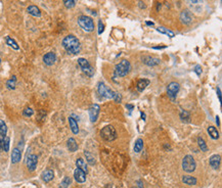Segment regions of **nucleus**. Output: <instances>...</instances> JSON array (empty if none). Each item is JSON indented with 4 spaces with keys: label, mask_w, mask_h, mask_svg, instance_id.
Wrapping results in <instances>:
<instances>
[{
    "label": "nucleus",
    "mask_w": 222,
    "mask_h": 188,
    "mask_svg": "<svg viewBox=\"0 0 222 188\" xmlns=\"http://www.w3.org/2000/svg\"><path fill=\"white\" fill-rule=\"evenodd\" d=\"M62 47L69 54H78L81 51V43L74 35H68L62 42Z\"/></svg>",
    "instance_id": "nucleus-1"
},
{
    "label": "nucleus",
    "mask_w": 222,
    "mask_h": 188,
    "mask_svg": "<svg viewBox=\"0 0 222 188\" xmlns=\"http://www.w3.org/2000/svg\"><path fill=\"white\" fill-rule=\"evenodd\" d=\"M131 71V63L127 59H123L115 67V75L118 77H125Z\"/></svg>",
    "instance_id": "nucleus-2"
},
{
    "label": "nucleus",
    "mask_w": 222,
    "mask_h": 188,
    "mask_svg": "<svg viewBox=\"0 0 222 188\" xmlns=\"http://www.w3.org/2000/svg\"><path fill=\"white\" fill-rule=\"evenodd\" d=\"M78 24L87 33H90L94 30V23L92 19L87 17V15H80L78 18Z\"/></svg>",
    "instance_id": "nucleus-3"
},
{
    "label": "nucleus",
    "mask_w": 222,
    "mask_h": 188,
    "mask_svg": "<svg viewBox=\"0 0 222 188\" xmlns=\"http://www.w3.org/2000/svg\"><path fill=\"white\" fill-rule=\"evenodd\" d=\"M100 136L106 141H114L117 138V132L112 125H108L101 129Z\"/></svg>",
    "instance_id": "nucleus-4"
},
{
    "label": "nucleus",
    "mask_w": 222,
    "mask_h": 188,
    "mask_svg": "<svg viewBox=\"0 0 222 188\" xmlns=\"http://www.w3.org/2000/svg\"><path fill=\"white\" fill-rule=\"evenodd\" d=\"M196 168H197V163L195 158L189 154L185 155L183 159H182V169H183V171H185L186 173H192L196 170Z\"/></svg>",
    "instance_id": "nucleus-5"
},
{
    "label": "nucleus",
    "mask_w": 222,
    "mask_h": 188,
    "mask_svg": "<svg viewBox=\"0 0 222 188\" xmlns=\"http://www.w3.org/2000/svg\"><path fill=\"white\" fill-rule=\"evenodd\" d=\"M97 91H98V94H100L101 97H106L109 99H113L115 96V93H116V92L113 91L111 88H109L102 82H100L97 84Z\"/></svg>",
    "instance_id": "nucleus-6"
},
{
    "label": "nucleus",
    "mask_w": 222,
    "mask_h": 188,
    "mask_svg": "<svg viewBox=\"0 0 222 188\" xmlns=\"http://www.w3.org/2000/svg\"><path fill=\"white\" fill-rule=\"evenodd\" d=\"M78 65L81 67L83 73L86 74L88 77H92L94 74V70H93V67L90 66V63L87 59L83 58V57L78 58Z\"/></svg>",
    "instance_id": "nucleus-7"
},
{
    "label": "nucleus",
    "mask_w": 222,
    "mask_h": 188,
    "mask_svg": "<svg viewBox=\"0 0 222 188\" xmlns=\"http://www.w3.org/2000/svg\"><path fill=\"white\" fill-rule=\"evenodd\" d=\"M180 85L177 82H171L169 83V85L167 87V94L168 96L171 99H175L177 96V93L179 92Z\"/></svg>",
    "instance_id": "nucleus-8"
},
{
    "label": "nucleus",
    "mask_w": 222,
    "mask_h": 188,
    "mask_svg": "<svg viewBox=\"0 0 222 188\" xmlns=\"http://www.w3.org/2000/svg\"><path fill=\"white\" fill-rule=\"evenodd\" d=\"M100 106L94 103L90 107H89V118H90V122L91 123H95L97 121L98 115H100Z\"/></svg>",
    "instance_id": "nucleus-9"
},
{
    "label": "nucleus",
    "mask_w": 222,
    "mask_h": 188,
    "mask_svg": "<svg viewBox=\"0 0 222 188\" xmlns=\"http://www.w3.org/2000/svg\"><path fill=\"white\" fill-rule=\"evenodd\" d=\"M26 164H27L28 170H29L30 172H34L35 170H36V168H37L38 157H37L36 154H30L29 157L27 158Z\"/></svg>",
    "instance_id": "nucleus-10"
},
{
    "label": "nucleus",
    "mask_w": 222,
    "mask_h": 188,
    "mask_svg": "<svg viewBox=\"0 0 222 188\" xmlns=\"http://www.w3.org/2000/svg\"><path fill=\"white\" fill-rule=\"evenodd\" d=\"M187 1L188 6L196 13H201L202 8H203L204 1L203 0H186Z\"/></svg>",
    "instance_id": "nucleus-11"
},
{
    "label": "nucleus",
    "mask_w": 222,
    "mask_h": 188,
    "mask_svg": "<svg viewBox=\"0 0 222 188\" xmlns=\"http://www.w3.org/2000/svg\"><path fill=\"white\" fill-rule=\"evenodd\" d=\"M142 62L144 65L149 66V67H154V66H158L160 65V58H157V57H154V56H149V55H146V56H143L141 58Z\"/></svg>",
    "instance_id": "nucleus-12"
},
{
    "label": "nucleus",
    "mask_w": 222,
    "mask_h": 188,
    "mask_svg": "<svg viewBox=\"0 0 222 188\" xmlns=\"http://www.w3.org/2000/svg\"><path fill=\"white\" fill-rule=\"evenodd\" d=\"M57 62V55H55L54 52L50 51V52H47L46 54H44L43 56V62H44L45 66H52L53 63Z\"/></svg>",
    "instance_id": "nucleus-13"
},
{
    "label": "nucleus",
    "mask_w": 222,
    "mask_h": 188,
    "mask_svg": "<svg viewBox=\"0 0 222 188\" xmlns=\"http://www.w3.org/2000/svg\"><path fill=\"white\" fill-rule=\"evenodd\" d=\"M180 21L182 24H184V25H189L192 21V13H190L188 9H183L180 13Z\"/></svg>",
    "instance_id": "nucleus-14"
},
{
    "label": "nucleus",
    "mask_w": 222,
    "mask_h": 188,
    "mask_svg": "<svg viewBox=\"0 0 222 188\" xmlns=\"http://www.w3.org/2000/svg\"><path fill=\"white\" fill-rule=\"evenodd\" d=\"M74 178L78 183H84L86 181V173L84 171H82L81 169L77 168V169L74 171Z\"/></svg>",
    "instance_id": "nucleus-15"
},
{
    "label": "nucleus",
    "mask_w": 222,
    "mask_h": 188,
    "mask_svg": "<svg viewBox=\"0 0 222 188\" xmlns=\"http://www.w3.org/2000/svg\"><path fill=\"white\" fill-rule=\"evenodd\" d=\"M209 163H210V166H211L214 170L219 169L220 163H221V157L219 154H214V155H212L211 158H210Z\"/></svg>",
    "instance_id": "nucleus-16"
},
{
    "label": "nucleus",
    "mask_w": 222,
    "mask_h": 188,
    "mask_svg": "<svg viewBox=\"0 0 222 188\" xmlns=\"http://www.w3.org/2000/svg\"><path fill=\"white\" fill-rule=\"evenodd\" d=\"M22 158V151L19 148H14L13 151H11V163L13 164H17L21 161Z\"/></svg>",
    "instance_id": "nucleus-17"
},
{
    "label": "nucleus",
    "mask_w": 222,
    "mask_h": 188,
    "mask_svg": "<svg viewBox=\"0 0 222 188\" xmlns=\"http://www.w3.org/2000/svg\"><path fill=\"white\" fill-rule=\"evenodd\" d=\"M41 178H42V180L44 182L48 183V182H50L51 180L54 178V172L52 170H46V171H44L42 173Z\"/></svg>",
    "instance_id": "nucleus-18"
},
{
    "label": "nucleus",
    "mask_w": 222,
    "mask_h": 188,
    "mask_svg": "<svg viewBox=\"0 0 222 188\" xmlns=\"http://www.w3.org/2000/svg\"><path fill=\"white\" fill-rule=\"evenodd\" d=\"M149 80L148 79H140L139 81L137 82V85H136V89L138 92H142L143 90H145V88L149 85Z\"/></svg>",
    "instance_id": "nucleus-19"
},
{
    "label": "nucleus",
    "mask_w": 222,
    "mask_h": 188,
    "mask_svg": "<svg viewBox=\"0 0 222 188\" xmlns=\"http://www.w3.org/2000/svg\"><path fill=\"white\" fill-rule=\"evenodd\" d=\"M27 11H28V13L33 15V17H36V18L41 17V10L39 9L36 5H30L27 8Z\"/></svg>",
    "instance_id": "nucleus-20"
},
{
    "label": "nucleus",
    "mask_w": 222,
    "mask_h": 188,
    "mask_svg": "<svg viewBox=\"0 0 222 188\" xmlns=\"http://www.w3.org/2000/svg\"><path fill=\"white\" fill-rule=\"evenodd\" d=\"M67 147H68V149L71 153H75V151L78 150V143L74 138H69L68 141H67Z\"/></svg>",
    "instance_id": "nucleus-21"
},
{
    "label": "nucleus",
    "mask_w": 222,
    "mask_h": 188,
    "mask_svg": "<svg viewBox=\"0 0 222 188\" xmlns=\"http://www.w3.org/2000/svg\"><path fill=\"white\" fill-rule=\"evenodd\" d=\"M69 124H70V127H71V130L74 134H78L79 133V126H78V123L76 122L73 117H70L69 118Z\"/></svg>",
    "instance_id": "nucleus-22"
},
{
    "label": "nucleus",
    "mask_w": 222,
    "mask_h": 188,
    "mask_svg": "<svg viewBox=\"0 0 222 188\" xmlns=\"http://www.w3.org/2000/svg\"><path fill=\"white\" fill-rule=\"evenodd\" d=\"M182 182H183L184 184H187V185H196L198 180H197V178L192 177V176L185 175L182 177Z\"/></svg>",
    "instance_id": "nucleus-23"
},
{
    "label": "nucleus",
    "mask_w": 222,
    "mask_h": 188,
    "mask_svg": "<svg viewBox=\"0 0 222 188\" xmlns=\"http://www.w3.org/2000/svg\"><path fill=\"white\" fill-rule=\"evenodd\" d=\"M157 31L160 32V33H162V34L167 35L168 37H170V38H173L174 36H175V33H174V32H172L171 30H169V29H167V28H165V27H158L157 28Z\"/></svg>",
    "instance_id": "nucleus-24"
},
{
    "label": "nucleus",
    "mask_w": 222,
    "mask_h": 188,
    "mask_svg": "<svg viewBox=\"0 0 222 188\" xmlns=\"http://www.w3.org/2000/svg\"><path fill=\"white\" fill-rule=\"evenodd\" d=\"M5 42H6L7 45L10 46L11 48H14V50H19V46L18 45V43L15 42L11 37H9V36H6V37H5Z\"/></svg>",
    "instance_id": "nucleus-25"
},
{
    "label": "nucleus",
    "mask_w": 222,
    "mask_h": 188,
    "mask_svg": "<svg viewBox=\"0 0 222 188\" xmlns=\"http://www.w3.org/2000/svg\"><path fill=\"white\" fill-rule=\"evenodd\" d=\"M208 133L211 136L212 139H218L219 138V132L217 131V129L214 126H209L208 127Z\"/></svg>",
    "instance_id": "nucleus-26"
},
{
    "label": "nucleus",
    "mask_w": 222,
    "mask_h": 188,
    "mask_svg": "<svg viewBox=\"0 0 222 188\" xmlns=\"http://www.w3.org/2000/svg\"><path fill=\"white\" fill-rule=\"evenodd\" d=\"M76 166H77V168H79V169H81L82 171H84L85 173L87 174V166H86V163L84 162V159H83L82 158H77V161H76Z\"/></svg>",
    "instance_id": "nucleus-27"
},
{
    "label": "nucleus",
    "mask_w": 222,
    "mask_h": 188,
    "mask_svg": "<svg viewBox=\"0 0 222 188\" xmlns=\"http://www.w3.org/2000/svg\"><path fill=\"white\" fill-rule=\"evenodd\" d=\"M6 86L8 89L10 90H14L15 89V86H17V77L15 76H13L8 81L6 82Z\"/></svg>",
    "instance_id": "nucleus-28"
},
{
    "label": "nucleus",
    "mask_w": 222,
    "mask_h": 188,
    "mask_svg": "<svg viewBox=\"0 0 222 188\" xmlns=\"http://www.w3.org/2000/svg\"><path fill=\"white\" fill-rule=\"evenodd\" d=\"M142 148H143V140L139 138L135 141V144H134V151L138 153L142 150Z\"/></svg>",
    "instance_id": "nucleus-29"
},
{
    "label": "nucleus",
    "mask_w": 222,
    "mask_h": 188,
    "mask_svg": "<svg viewBox=\"0 0 222 188\" xmlns=\"http://www.w3.org/2000/svg\"><path fill=\"white\" fill-rule=\"evenodd\" d=\"M84 155L86 157V161H87V163L89 164V165H91V166L95 165V158H94L93 155L89 153V151L85 150V151H84Z\"/></svg>",
    "instance_id": "nucleus-30"
},
{
    "label": "nucleus",
    "mask_w": 222,
    "mask_h": 188,
    "mask_svg": "<svg viewBox=\"0 0 222 188\" xmlns=\"http://www.w3.org/2000/svg\"><path fill=\"white\" fill-rule=\"evenodd\" d=\"M179 117H180L182 122H185V123L190 122V117H189V113H188V111L182 110L181 113H180V115H179Z\"/></svg>",
    "instance_id": "nucleus-31"
},
{
    "label": "nucleus",
    "mask_w": 222,
    "mask_h": 188,
    "mask_svg": "<svg viewBox=\"0 0 222 188\" xmlns=\"http://www.w3.org/2000/svg\"><path fill=\"white\" fill-rule=\"evenodd\" d=\"M71 183H72V180H71V178L70 177H65L62 179V181L61 182L59 188H68Z\"/></svg>",
    "instance_id": "nucleus-32"
},
{
    "label": "nucleus",
    "mask_w": 222,
    "mask_h": 188,
    "mask_svg": "<svg viewBox=\"0 0 222 188\" xmlns=\"http://www.w3.org/2000/svg\"><path fill=\"white\" fill-rule=\"evenodd\" d=\"M62 1L67 8H73L77 3V0H62Z\"/></svg>",
    "instance_id": "nucleus-33"
},
{
    "label": "nucleus",
    "mask_w": 222,
    "mask_h": 188,
    "mask_svg": "<svg viewBox=\"0 0 222 188\" xmlns=\"http://www.w3.org/2000/svg\"><path fill=\"white\" fill-rule=\"evenodd\" d=\"M198 143H199V146L201 147V150H203V151L208 150V146H207V144H206L205 140L203 138H201V137L198 138Z\"/></svg>",
    "instance_id": "nucleus-34"
},
{
    "label": "nucleus",
    "mask_w": 222,
    "mask_h": 188,
    "mask_svg": "<svg viewBox=\"0 0 222 188\" xmlns=\"http://www.w3.org/2000/svg\"><path fill=\"white\" fill-rule=\"evenodd\" d=\"M7 133V127H6V124L4 123V121H2L0 119V134L1 135H6Z\"/></svg>",
    "instance_id": "nucleus-35"
},
{
    "label": "nucleus",
    "mask_w": 222,
    "mask_h": 188,
    "mask_svg": "<svg viewBox=\"0 0 222 188\" xmlns=\"http://www.w3.org/2000/svg\"><path fill=\"white\" fill-rule=\"evenodd\" d=\"M33 114H34V110H33V109H31V107H26L25 110H24V111H23V115H25V117H32V115H33Z\"/></svg>",
    "instance_id": "nucleus-36"
},
{
    "label": "nucleus",
    "mask_w": 222,
    "mask_h": 188,
    "mask_svg": "<svg viewBox=\"0 0 222 188\" xmlns=\"http://www.w3.org/2000/svg\"><path fill=\"white\" fill-rule=\"evenodd\" d=\"M114 100L116 101V102H118V103H120L121 101H122V95L120 94V93H118V92H116V93H115V96H114Z\"/></svg>",
    "instance_id": "nucleus-37"
},
{
    "label": "nucleus",
    "mask_w": 222,
    "mask_h": 188,
    "mask_svg": "<svg viewBox=\"0 0 222 188\" xmlns=\"http://www.w3.org/2000/svg\"><path fill=\"white\" fill-rule=\"evenodd\" d=\"M193 71H195V73L200 77L201 74H202V67L200 65H197L195 67H193Z\"/></svg>",
    "instance_id": "nucleus-38"
},
{
    "label": "nucleus",
    "mask_w": 222,
    "mask_h": 188,
    "mask_svg": "<svg viewBox=\"0 0 222 188\" xmlns=\"http://www.w3.org/2000/svg\"><path fill=\"white\" fill-rule=\"evenodd\" d=\"M105 30V26H104V24H102L101 21L98 22V34H102V32H104Z\"/></svg>",
    "instance_id": "nucleus-39"
},
{
    "label": "nucleus",
    "mask_w": 222,
    "mask_h": 188,
    "mask_svg": "<svg viewBox=\"0 0 222 188\" xmlns=\"http://www.w3.org/2000/svg\"><path fill=\"white\" fill-rule=\"evenodd\" d=\"M217 95H218V99H219V101H221V90H220V87H217Z\"/></svg>",
    "instance_id": "nucleus-40"
},
{
    "label": "nucleus",
    "mask_w": 222,
    "mask_h": 188,
    "mask_svg": "<svg viewBox=\"0 0 222 188\" xmlns=\"http://www.w3.org/2000/svg\"><path fill=\"white\" fill-rule=\"evenodd\" d=\"M126 107H127V109H128L130 111H132L133 109H134V106H133L132 105H126Z\"/></svg>",
    "instance_id": "nucleus-41"
},
{
    "label": "nucleus",
    "mask_w": 222,
    "mask_h": 188,
    "mask_svg": "<svg viewBox=\"0 0 222 188\" xmlns=\"http://www.w3.org/2000/svg\"><path fill=\"white\" fill-rule=\"evenodd\" d=\"M139 7H140V8H145L144 3H142V1H139Z\"/></svg>",
    "instance_id": "nucleus-42"
},
{
    "label": "nucleus",
    "mask_w": 222,
    "mask_h": 188,
    "mask_svg": "<svg viewBox=\"0 0 222 188\" xmlns=\"http://www.w3.org/2000/svg\"><path fill=\"white\" fill-rule=\"evenodd\" d=\"M145 24H146V25H148V26H154V24L153 23V22H145Z\"/></svg>",
    "instance_id": "nucleus-43"
},
{
    "label": "nucleus",
    "mask_w": 222,
    "mask_h": 188,
    "mask_svg": "<svg viewBox=\"0 0 222 188\" xmlns=\"http://www.w3.org/2000/svg\"><path fill=\"white\" fill-rule=\"evenodd\" d=\"M216 123H217V126L219 127L220 126V122H219V117H216Z\"/></svg>",
    "instance_id": "nucleus-44"
},
{
    "label": "nucleus",
    "mask_w": 222,
    "mask_h": 188,
    "mask_svg": "<svg viewBox=\"0 0 222 188\" xmlns=\"http://www.w3.org/2000/svg\"><path fill=\"white\" fill-rule=\"evenodd\" d=\"M137 183H138V186H139V188H143V186H142V184H141L140 181H138Z\"/></svg>",
    "instance_id": "nucleus-45"
},
{
    "label": "nucleus",
    "mask_w": 222,
    "mask_h": 188,
    "mask_svg": "<svg viewBox=\"0 0 222 188\" xmlns=\"http://www.w3.org/2000/svg\"><path fill=\"white\" fill-rule=\"evenodd\" d=\"M106 188H112V184H109V185L106 186Z\"/></svg>",
    "instance_id": "nucleus-46"
},
{
    "label": "nucleus",
    "mask_w": 222,
    "mask_h": 188,
    "mask_svg": "<svg viewBox=\"0 0 222 188\" xmlns=\"http://www.w3.org/2000/svg\"><path fill=\"white\" fill-rule=\"evenodd\" d=\"M2 149V147H1V142H0V150Z\"/></svg>",
    "instance_id": "nucleus-47"
},
{
    "label": "nucleus",
    "mask_w": 222,
    "mask_h": 188,
    "mask_svg": "<svg viewBox=\"0 0 222 188\" xmlns=\"http://www.w3.org/2000/svg\"><path fill=\"white\" fill-rule=\"evenodd\" d=\"M0 63H1V58H0Z\"/></svg>",
    "instance_id": "nucleus-48"
},
{
    "label": "nucleus",
    "mask_w": 222,
    "mask_h": 188,
    "mask_svg": "<svg viewBox=\"0 0 222 188\" xmlns=\"http://www.w3.org/2000/svg\"><path fill=\"white\" fill-rule=\"evenodd\" d=\"M132 188H135V187H132Z\"/></svg>",
    "instance_id": "nucleus-49"
}]
</instances>
